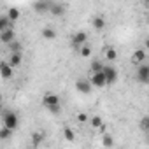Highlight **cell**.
<instances>
[{"instance_id": "6da1fadb", "label": "cell", "mask_w": 149, "mask_h": 149, "mask_svg": "<svg viewBox=\"0 0 149 149\" xmlns=\"http://www.w3.org/2000/svg\"><path fill=\"white\" fill-rule=\"evenodd\" d=\"M18 126H19V118H18V114L13 112V111L6 112V114H4V128H9L11 132H14Z\"/></svg>"}, {"instance_id": "7a4b0ae2", "label": "cell", "mask_w": 149, "mask_h": 149, "mask_svg": "<svg viewBox=\"0 0 149 149\" xmlns=\"http://www.w3.org/2000/svg\"><path fill=\"white\" fill-rule=\"evenodd\" d=\"M102 74H104V77H105V83H107V86L118 81V70H116L112 65H104V68H102Z\"/></svg>"}, {"instance_id": "3957f363", "label": "cell", "mask_w": 149, "mask_h": 149, "mask_svg": "<svg viewBox=\"0 0 149 149\" xmlns=\"http://www.w3.org/2000/svg\"><path fill=\"white\" fill-rule=\"evenodd\" d=\"M137 81L142 83V84L149 83V65L147 63H142V65L137 67Z\"/></svg>"}, {"instance_id": "277c9868", "label": "cell", "mask_w": 149, "mask_h": 149, "mask_svg": "<svg viewBox=\"0 0 149 149\" xmlns=\"http://www.w3.org/2000/svg\"><path fill=\"white\" fill-rule=\"evenodd\" d=\"M42 105H44L46 109H49V107L61 105V102H60V97H58V95H54V93H46V95L42 97Z\"/></svg>"}, {"instance_id": "5b68a950", "label": "cell", "mask_w": 149, "mask_h": 149, "mask_svg": "<svg viewBox=\"0 0 149 149\" xmlns=\"http://www.w3.org/2000/svg\"><path fill=\"white\" fill-rule=\"evenodd\" d=\"M86 40H88V35H86V32H76L72 35V47L74 49H79L81 46H84L86 44Z\"/></svg>"}, {"instance_id": "8992f818", "label": "cell", "mask_w": 149, "mask_h": 149, "mask_svg": "<svg viewBox=\"0 0 149 149\" xmlns=\"http://www.w3.org/2000/svg\"><path fill=\"white\" fill-rule=\"evenodd\" d=\"M13 76H14V68L6 60H2V61H0V77L6 79V81H9Z\"/></svg>"}, {"instance_id": "52a82bcc", "label": "cell", "mask_w": 149, "mask_h": 149, "mask_svg": "<svg viewBox=\"0 0 149 149\" xmlns=\"http://www.w3.org/2000/svg\"><path fill=\"white\" fill-rule=\"evenodd\" d=\"M88 81H90L91 88H105V86H107L105 77H104V74H102V72H98V74H91V77H90Z\"/></svg>"}, {"instance_id": "ba28073f", "label": "cell", "mask_w": 149, "mask_h": 149, "mask_svg": "<svg viewBox=\"0 0 149 149\" xmlns=\"http://www.w3.org/2000/svg\"><path fill=\"white\" fill-rule=\"evenodd\" d=\"M14 40H16V32H14V28H7V30H4L2 33H0V42L6 44V46H9V44L14 42Z\"/></svg>"}, {"instance_id": "9c48e42d", "label": "cell", "mask_w": 149, "mask_h": 149, "mask_svg": "<svg viewBox=\"0 0 149 149\" xmlns=\"http://www.w3.org/2000/svg\"><path fill=\"white\" fill-rule=\"evenodd\" d=\"M32 7H33V11L37 14H47L49 7H51V2H49V0H39V2H35Z\"/></svg>"}, {"instance_id": "30bf717a", "label": "cell", "mask_w": 149, "mask_h": 149, "mask_svg": "<svg viewBox=\"0 0 149 149\" xmlns=\"http://www.w3.org/2000/svg\"><path fill=\"white\" fill-rule=\"evenodd\" d=\"M146 58H147L146 49H135V51H133V54H132V63L139 67V65L146 63Z\"/></svg>"}, {"instance_id": "8fae6325", "label": "cell", "mask_w": 149, "mask_h": 149, "mask_svg": "<svg viewBox=\"0 0 149 149\" xmlns=\"http://www.w3.org/2000/svg\"><path fill=\"white\" fill-rule=\"evenodd\" d=\"M76 90H77L79 93H83V95H90L93 88H91V84H90L88 79H77V81H76Z\"/></svg>"}, {"instance_id": "7c38bea8", "label": "cell", "mask_w": 149, "mask_h": 149, "mask_svg": "<svg viewBox=\"0 0 149 149\" xmlns=\"http://www.w3.org/2000/svg\"><path fill=\"white\" fill-rule=\"evenodd\" d=\"M65 11H67V6H65V4H60V2H51L49 13H51L53 16L60 18V16H63V14H65Z\"/></svg>"}, {"instance_id": "4fadbf2b", "label": "cell", "mask_w": 149, "mask_h": 149, "mask_svg": "<svg viewBox=\"0 0 149 149\" xmlns=\"http://www.w3.org/2000/svg\"><path fill=\"white\" fill-rule=\"evenodd\" d=\"M7 63H9L13 68L19 67V65L23 63V53H9V60H7Z\"/></svg>"}, {"instance_id": "5bb4252c", "label": "cell", "mask_w": 149, "mask_h": 149, "mask_svg": "<svg viewBox=\"0 0 149 149\" xmlns=\"http://www.w3.org/2000/svg\"><path fill=\"white\" fill-rule=\"evenodd\" d=\"M91 25H93V28H95L97 32H102V30L107 26V21H105V18H104V16H100V14H98V16H95V18L91 19Z\"/></svg>"}, {"instance_id": "9a60e30c", "label": "cell", "mask_w": 149, "mask_h": 149, "mask_svg": "<svg viewBox=\"0 0 149 149\" xmlns=\"http://www.w3.org/2000/svg\"><path fill=\"white\" fill-rule=\"evenodd\" d=\"M40 35H42V39H46V40H54V39H56V30H54L51 25H47V26L42 28Z\"/></svg>"}, {"instance_id": "2e32d148", "label": "cell", "mask_w": 149, "mask_h": 149, "mask_svg": "<svg viewBox=\"0 0 149 149\" xmlns=\"http://www.w3.org/2000/svg\"><path fill=\"white\" fill-rule=\"evenodd\" d=\"M6 16L9 18V21H11V23H14V21H18V19H19L21 13H19V9H18V7H9V11H7V14H6Z\"/></svg>"}, {"instance_id": "e0dca14e", "label": "cell", "mask_w": 149, "mask_h": 149, "mask_svg": "<svg viewBox=\"0 0 149 149\" xmlns=\"http://www.w3.org/2000/svg\"><path fill=\"white\" fill-rule=\"evenodd\" d=\"M104 56L107 61H114V60H118V49L116 47H105Z\"/></svg>"}, {"instance_id": "ac0fdd59", "label": "cell", "mask_w": 149, "mask_h": 149, "mask_svg": "<svg viewBox=\"0 0 149 149\" xmlns=\"http://www.w3.org/2000/svg\"><path fill=\"white\" fill-rule=\"evenodd\" d=\"M30 140H32V146L33 147H39L42 144V140H44V133L42 132H33L32 137H30Z\"/></svg>"}, {"instance_id": "d6986e66", "label": "cell", "mask_w": 149, "mask_h": 149, "mask_svg": "<svg viewBox=\"0 0 149 149\" xmlns=\"http://www.w3.org/2000/svg\"><path fill=\"white\" fill-rule=\"evenodd\" d=\"M88 121H90V125L93 126V128H100V130H104V119L100 118V116H91V118H88Z\"/></svg>"}, {"instance_id": "ffe728a7", "label": "cell", "mask_w": 149, "mask_h": 149, "mask_svg": "<svg viewBox=\"0 0 149 149\" xmlns=\"http://www.w3.org/2000/svg\"><path fill=\"white\" fill-rule=\"evenodd\" d=\"M7 28H13V23L9 21V18L6 14H0V33L4 30H7Z\"/></svg>"}, {"instance_id": "44dd1931", "label": "cell", "mask_w": 149, "mask_h": 149, "mask_svg": "<svg viewBox=\"0 0 149 149\" xmlns=\"http://www.w3.org/2000/svg\"><path fill=\"white\" fill-rule=\"evenodd\" d=\"M102 68H104V61H100V60H93V61L90 63L91 74H98V72H102Z\"/></svg>"}, {"instance_id": "7402d4cb", "label": "cell", "mask_w": 149, "mask_h": 149, "mask_svg": "<svg viewBox=\"0 0 149 149\" xmlns=\"http://www.w3.org/2000/svg\"><path fill=\"white\" fill-rule=\"evenodd\" d=\"M63 137H65L67 142H74V140H76V132H74L70 126H65L63 128Z\"/></svg>"}, {"instance_id": "603a6c76", "label": "cell", "mask_w": 149, "mask_h": 149, "mask_svg": "<svg viewBox=\"0 0 149 149\" xmlns=\"http://www.w3.org/2000/svg\"><path fill=\"white\" fill-rule=\"evenodd\" d=\"M102 146L107 147V149H111V147L114 146V137H112L111 133H104V137H102Z\"/></svg>"}, {"instance_id": "cb8c5ba5", "label": "cell", "mask_w": 149, "mask_h": 149, "mask_svg": "<svg viewBox=\"0 0 149 149\" xmlns=\"http://www.w3.org/2000/svg\"><path fill=\"white\" fill-rule=\"evenodd\" d=\"M7 47H9V53H23V44H21V42H18V40L11 42Z\"/></svg>"}, {"instance_id": "d4e9b609", "label": "cell", "mask_w": 149, "mask_h": 149, "mask_svg": "<svg viewBox=\"0 0 149 149\" xmlns=\"http://www.w3.org/2000/svg\"><path fill=\"white\" fill-rule=\"evenodd\" d=\"M77 51H79V56H81V58H90V56H91V47H90L88 44L81 46Z\"/></svg>"}, {"instance_id": "484cf974", "label": "cell", "mask_w": 149, "mask_h": 149, "mask_svg": "<svg viewBox=\"0 0 149 149\" xmlns=\"http://www.w3.org/2000/svg\"><path fill=\"white\" fill-rule=\"evenodd\" d=\"M11 137H13V132L9 128H4V126L0 128V140H9Z\"/></svg>"}, {"instance_id": "4316f807", "label": "cell", "mask_w": 149, "mask_h": 149, "mask_svg": "<svg viewBox=\"0 0 149 149\" xmlns=\"http://www.w3.org/2000/svg\"><path fill=\"white\" fill-rule=\"evenodd\" d=\"M139 126H140V130H142V132H147V130H149V116H144V118L140 119Z\"/></svg>"}, {"instance_id": "83f0119b", "label": "cell", "mask_w": 149, "mask_h": 149, "mask_svg": "<svg viewBox=\"0 0 149 149\" xmlns=\"http://www.w3.org/2000/svg\"><path fill=\"white\" fill-rule=\"evenodd\" d=\"M76 119H77L79 123H86V121H88V114H86V112H79Z\"/></svg>"}, {"instance_id": "f1b7e54d", "label": "cell", "mask_w": 149, "mask_h": 149, "mask_svg": "<svg viewBox=\"0 0 149 149\" xmlns=\"http://www.w3.org/2000/svg\"><path fill=\"white\" fill-rule=\"evenodd\" d=\"M47 111H49L51 114H54V116H58V114L61 112V105H56V107H49Z\"/></svg>"}, {"instance_id": "f546056e", "label": "cell", "mask_w": 149, "mask_h": 149, "mask_svg": "<svg viewBox=\"0 0 149 149\" xmlns=\"http://www.w3.org/2000/svg\"><path fill=\"white\" fill-rule=\"evenodd\" d=\"M0 102H2V91H0Z\"/></svg>"}]
</instances>
